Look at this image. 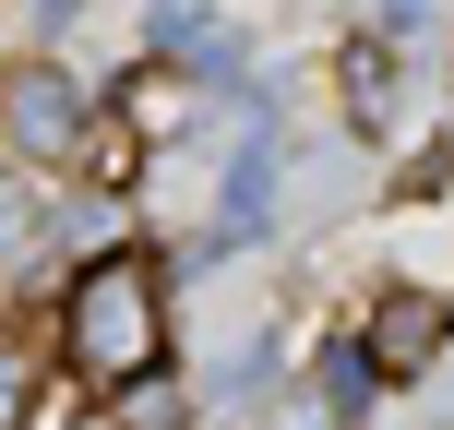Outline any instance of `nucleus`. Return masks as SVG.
Instances as JSON below:
<instances>
[{
    "label": "nucleus",
    "mask_w": 454,
    "mask_h": 430,
    "mask_svg": "<svg viewBox=\"0 0 454 430\" xmlns=\"http://www.w3.org/2000/svg\"><path fill=\"white\" fill-rule=\"evenodd\" d=\"M48 347H60V383L84 395H120L144 371H168V263L156 251H84L72 287L48 299Z\"/></svg>",
    "instance_id": "f257e3e1"
},
{
    "label": "nucleus",
    "mask_w": 454,
    "mask_h": 430,
    "mask_svg": "<svg viewBox=\"0 0 454 430\" xmlns=\"http://www.w3.org/2000/svg\"><path fill=\"white\" fill-rule=\"evenodd\" d=\"M84 120H96V96H84L72 60H12V72H0V156L72 168V156H84Z\"/></svg>",
    "instance_id": "f03ea898"
},
{
    "label": "nucleus",
    "mask_w": 454,
    "mask_h": 430,
    "mask_svg": "<svg viewBox=\"0 0 454 430\" xmlns=\"http://www.w3.org/2000/svg\"><path fill=\"white\" fill-rule=\"evenodd\" d=\"M347 335H359V359L383 371V383H419V371L454 347V299L431 287V275H395V287L359 299V323H347Z\"/></svg>",
    "instance_id": "7ed1b4c3"
},
{
    "label": "nucleus",
    "mask_w": 454,
    "mask_h": 430,
    "mask_svg": "<svg viewBox=\"0 0 454 430\" xmlns=\"http://www.w3.org/2000/svg\"><path fill=\"white\" fill-rule=\"evenodd\" d=\"M144 60H180L204 84V72H239V48H227L215 0H144Z\"/></svg>",
    "instance_id": "20e7f679"
},
{
    "label": "nucleus",
    "mask_w": 454,
    "mask_h": 430,
    "mask_svg": "<svg viewBox=\"0 0 454 430\" xmlns=\"http://www.w3.org/2000/svg\"><path fill=\"white\" fill-rule=\"evenodd\" d=\"M48 395H60V347H48V323H0V430H36Z\"/></svg>",
    "instance_id": "39448f33"
},
{
    "label": "nucleus",
    "mask_w": 454,
    "mask_h": 430,
    "mask_svg": "<svg viewBox=\"0 0 454 430\" xmlns=\"http://www.w3.org/2000/svg\"><path fill=\"white\" fill-rule=\"evenodd\" d=\"M108 108H120V120H132V132H144V144H180V132H192V72H180V60H144V72H132V84H120V96H108Z\"/></svg>",
    "instance_id": "423d86ee"
},
{
    "label": "nucleus",
    "mask_w": 454,
    "mask_h": 430,
    "mask_svg": "<svg viewBox=\"0 0 454 430\" xmlns=\"http://www.w3.org/2000/svg\"><path fill=\"white\" fill-rule=\"evenodd\" d=\"M335 96H347V120H359V132H395V48L359 36V48L335 60Z\"/></svg>",
    "instance_id": "0eeeda50"
},
{
    "label": "nucleus",
    "mask_w": 454,
    "mask_h": 430,
    "mask_svg": "<svg viewBox=\"0 0 454 430\" xmlns=\"http://www.w3.org/2000/svg\"><path fill=\"white\" fill-rule=\"evenodd\" d=\"M419 383H431V395H442V407H431V430H454V347H442V359H431V371H419Z\"/></svg>",
    "instance_id": "6e6552de"
},
{
    "label": "nucleus",
    "mask_w": 454,
    "mask_h": 430,
    "mask_svg": "<svg viewBox=\"0 0 454 430\" xmlns=\"http://www.w3.org/2000/svg\"><path fill=\"white\" fill-rule=\"evenodd\" d=\"M275 430H347V418H323V407H299V418H275Z\"/></svg>",
    "instance_id": "1a4fd4ad"
}]
</instances>
